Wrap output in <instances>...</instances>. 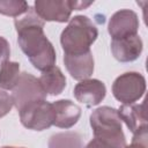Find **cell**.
I'll return each instance as SVG.
<instances>
[{
	"instance_id": "obj_6",
	"label": "cell",
	"mask_w": 148,
	"mask_h": 148,
	"mask_svg": "<svg viewBox=\"0 0 148 148\" xmlns=\"http://www.w3.org/2000/svg\"><path fill=\"white\" fill-rule=\"evenodd\" d=\"M12 98L14 106L20 110L22 106L31 102L45 99L46 94L44 92L37 77L30 73L23 72L20 74L15 87L12 89Z\"/></svg>"
},
{
	"instance_id": "obj_5",
	"label": "cell",
	"mask_w": 148,
	"mask_h": 148,
	"mask_svg": "<svg viewBox=\"0 0 148 148\" xmlns=\"http://www.w3.org/2000/svg\"><path fill=\"white\" fill-rule=\"evenodd\" d=\"M146 91V79L138 72H127L119 75L112 84L114 98L123 104H134Z\"/></svg>"
},
{
	"instance_id": "obj_22",
	"label": "cell",
	"mask_w": 148,
	"mask_h": 148,
	"mask_svg": "<svg viewBox=\"0 0 148 148\" xmlns=\"http://www.w3.org/2000/svg\"><path fill=\"white\" fill-rule=\"evenodd\" d=\"M92 3V1H89V2H82V1H72V8L74 10H81L88 6H90Z\"/></svg>"
},
{
	"instance_id": "obj_15",
	"label": "cell",
	"mask_w": 148,
	"mask_h": 148,
	"mask_svg": "<svg viewBox=\"0 0 148 148\" xmlns=\"http://www.w3.org/2000/svg\"><path fill=\"white\" fill-rule=\"evenodd\" d=\"M49 148H83L82 138L76 132H60L49 140Z\"/></svg>"
},
{
	"instance_id": "obj_18",
	"label": "cell",
	"mask_w": 148,
	"mask_h": 148,
	"mask_svg": "<svg viewBox=\"0 0 148 148\" xmlns=\"http://www.w3.org/2000/svg\"><path fill=\"white\" fill-rule=\"evenodd\" d=\"M13 106H14V102H13L12 95H9L5 90L0 89V118L5 117L7 113H9V111L12 110Z\"/></svg>"
},
{
	"instance_id": "obj_13",
	"label": "cell",
	"mask_w": 148,
	"mask_h": 148,
	"mask_svg": "<svg viewBox=\"0 0 148 148\" xmlns=\"http://www.w3.org/2000/svg\"><path fill=\"white\" fill-rule=\"evenodd\" d=\"M118 116L126 124L128 130L134 134L147 127V118L145 113V103L141 104H123L118 110Z\"/></svg>"
},
{
	"instance_id": "obj_20",
	"label": "cell",
	"mask_w": 148,
	"mask_h": 148,
	"mask_svg": "<svg viewBox=\"0 0 148 148\" xmlns=\"http://www.w3.org/2000/svg\"><path fill=\"white\" fill-rule=\"evenodd\" d=\"M9 56H10L9 43L3 37H0V67H1L2 64L8 61Z\"/></svg>"
},
{
	"instance_id": "obj_10",
	"label": "cell",
	"mask_w": 148,
	"mask_h": 148,
	"mask_svg": "<svg viewBox=\"0 0 148 148\" xmlns=\"http://www.w3.org/2000/svg\"><path fill=\"white\" fill-rule=\"evenodd\" d=\"M143 49L142 39L139 35H133L130 37L112 39L111 52L112 56L120 62H131L136 60Z\"/></svg>"
},
{
	"instance_id": "obj_8",
	"label": "cell",
	"mask_w": 148,
	"mask_h": 148,
	"mask_svg": "<svg viewBox=\"0 0 148 148\" xmlns=\"http://www.w3.org/2000/svg\"><path fill=\"white\" fill-rule=\"evenodd\" d=\"M36 14L43 21L67 22L72 14V1L69 0H37L34 3Z\"/></svg>"
},
{
	"instance_id": "obj_17",
	"label": "cell",
	"mask_w": 148,
	"mask_h": 148,
	"mask_svg": "<svg viewBox=\"0 0 148 148\" xmlns=\"http://www.w3.org/2000/svg\"><path fill=\"white\" fill-rule=\"evenodd\" d=\"M29 9L27 1L21 0H0V14L12 17H18Z\"/></svg>"
},
{
	"instance_id": "obj_7",
	"label": "cell",
	"mask_w": 148,
	"mask_h": 148,
	"mask_svg": "<svg viewBox=\"0 0 148 148\" xmlns=\"http://www.w3.org/2000/svg\"><path fill=\"white\" fill-rule=\"evenodd\" d=\"M139 18L131 9H120L116 12L109 20L108 31L112 39H120L138 35Z\"/></svg>"
},
{
	"instance_id": "obj_16",
	"label": "cell",
	"mask_w": 148,
	"mask_h": 148,
	"mask_svg": "<svg viewBox=\"0 0 148 148\" xmlns=\"http://www.w3.org/2000/svg\"><path fill=\"white\" fill-rule=\"evenodd\" d=\"M20 64L16 61H6L0 67V88L12 90L20 76Z\"/></svg>"
},
{
	"instance_id": "obj_23",
	"label": "cell",
	"mask_w": 148,
	"mask_h": 148,
	"mask_svg": "<svg viewBox=\"0 0 148 148\" xmlns=\"http://www.w3.org/2000/svg\"><path fill=\"white\" fill-rule=\"evenodd\" d=\"M2 148H24V147H12V146H6V147H2Z\"/></svg>"
},
{
	"instance_id": "obj_4",
	"label": "cell",
	"mask_w": 148,
	"mask_h": 148,
	"mask_svg": "<svg viewBox=\"0 0 148 148\" xmlns=\"http://www.w3.org/2000/svg\"><path fill=\"white\" fill-rule=\"evenodd\" d=\"M20 120L24 127L34 131H44L53 125L54 113L52 103L46 99L35 101L18 110Z\"/></svg>"
},
{
	"instance_id": "obj_14",
	"label": "cell",
	"mask_w": 148,
	"mask_h": 148,
	"mask_svg": "<svg viewBox=\"0 0 148 148\" xmlns=\"http://www.w3.org/2000/svg\"><path fill=\"white\" fill-rule=\"evenodd\" d=\"M38 81L46 95H59L66 87V77L62 74L61 69L57 66L42 72Z\"/></svg>"
},
{
	"instance_id": "obj_1",
	"label": "cell",
	"mask_w": 148,
	"mask_h": 148,
	"mask_svg": "<svg viewBox=\"0 0 148 148\" xmlns=\"http://www.w3.org/2000/svg\"><path fill=\"white\" fill-rule=\"evenodd\" d=\"M17 42L22 52L29 58L31 65L44 72L56 64V50L44 34V21L36 14L34 7L14 21Z\"/></svg>"
},
{
	"instance_id": "obj_9",
	"label": "cell",
	"mask_w": 148,
	"mask_h": 148,
	"mask_svg": "<svg viewBox=\"0 0 148 148\" xmlns=\"http://www.w3.org/2000/svg\"><path fill=\"white\" fill-rule=\"evenodd\" d=\"M74 97L77 102L88 108L98 105L106 95L105 84L97 79H87L80 81L74 87Z\"/></svg>"
},
{
	"instance_id": "obj_19",
	"label": "cell",
	"mask_w": 148,
	"mask_h": 148,
	"mask_svg": "<svg viewBox=\"0 0 148 148\" xmlns=\"http://www.w3.org/2000/svg\"><path fill=\"white\" fill-rule=\"evenodd\" d=\"M125 148H147V127L134 133L132 143L125 146Z\"/></svg>"
},
{
	"instance_id": "obj_3",
	"label": "cell",
	"mask_w": 148,
	"mask_h": 148,
	"mask_svg": "<svg viewBox=\"0 0 148 148\" xmlns=\"http://www.w3.org/2000/svg\"><path fill=\"white\" fill-rule=\"evenodd\" d=\"M89 120L96 139L106 143L110 148H125L126 138L116 109L111 106L97 108L91 112Z\"/></svg>"
},
{
	"instance_id": "obj_21",
	"label": "cell",
	"mask_w": 148,
	"mask_h": 148,
	"mask_svg": "<svg viewBox=\"0 0 148 148\" xmlns=\"http://www.w3.org/2000/svg\"><path fill=\"white\" fill-rule=\"evenodd\" d=\"M86 148H110V147H109L106 143L102 142L101 140L94 138L91 141L88 142V145L86 146Z\"/></svg>"
},
{
	"instance_id": "obj_11",
	"label": "cell",
	"mask_w": 148,
	"mask_h": 148,
	"mask_svg": "<svg viewBox=\"0 0 148 148\" xmlns=\"http://www.w3.org/2000/svg\"><path fill=\"white\" fill-rule=\"evenodd\" d=\"M64 62L71 76L77 81L87 80L94 73V57L91 51L82 54H64Z\"/></svg>"
},
{
	"instance_id": "obj_2",
	"label": "cell",
	"mask_w": 148,
	"mask_h": 148,
	"mask_svg": "<svg viewBox=\"0 0 148 148\" xmlns=\"http://www.w3.org/2000/svg\"><path fill=\"white\" fill-rule=\"evenodd\" d=\"M98 30L88 16L76 15L60 35V44L65 54H82L90 51Z\"/></svg>"
},
{
	"instance_id": "obj_12",
	"label": "cell",
	"mask_w": 148,
	"mask_h": 148,
	"mask_svg": "<svg viewBox=\"0 0 148 148\" xmlns=\"http://www.w3.org/2000/svg\"><path fill=\"white\" fill-rule=\"evenodd\" d=\"M54 120L53 125L68 130L73 127L81 117V108L69 99H59L52 103Z\"/></svg>"
}]
</instances>
